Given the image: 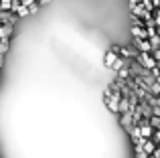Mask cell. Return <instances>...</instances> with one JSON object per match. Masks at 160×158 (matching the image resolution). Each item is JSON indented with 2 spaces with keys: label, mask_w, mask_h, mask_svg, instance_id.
Here are the masks:
<instances>
[{
  "label": "cell",
  "mask_w": 160,
  "mask_h": 158,
  "mask_svg": "<svg viewBox=\"0 0 160 158\" xmlns=\"http://www.w3.org/2000/svg\"><path fill=\"white\" fill-rule=\"evenodd\" d=\"M136 61H138V63H140L144 69H148V71H150V69H154V67L158 65V63H156V59L152 57V53H144V51H138Z\"/></svg>",
  "instance_id": "cell-1"
},
{
  "label": "cell",
  "mask_w": 160,
  "mask_h": 158,
  "mask_svg": "<svg viewBox=\"0 0 160 158\" xmlns=\"http://www.w3.org/2000/svg\"><path fill=\"white\" fill-rule=\"evenodd\" d=\"M120 116V124H122V128H124L126 132H130L136 124H134V118H132V114L130 111H124V114H118Z\"/></svg>",
  "instance_id": "cell-2"
},
{
  "label": "cell",
  "mask_w": 160,
  "mask_h": 158,
  "mask_svg": "<svg viewBox=\"0 0 160 158\" xmlns=\"http://www.w3.org/2000/svg\"><path fill=\"white\" fill-rule=\"evenodd\" d=\"M138 128H140V134H142V138H152V136H154V128L150 126V122H148L146 118L142 120L140 124H138Z\"/></svg>",
  "instance_id": "cell-3"
},
{
  "label": "cell",
  "mask_w": 160,
  "mask_h": 158,
  "mask_svg": "<svg viewBox=\"0 0 160 158\" xmlns=\"http://www.w3.org/2000/svg\"><path fill=\"white\" fill-rule=\"evenodd\" d=\"M134 47L138 51H144V53H152V45H150L148 39H134Z\"/></svg>",
  "instance_id": "cell-4"
},
{
  "label": "cell",
  "mask_w": 160,
  "mask_h": 158,
  "mask_svg": "<svg viewBox=\"0 0 160 158\" xmlns=\"http://www.w3.org/2000/svg\"><path fill=\"white\" fill-rule=\"evenodd\" d=\"M132 37L134 39H148L146 27H136V24H132Z\"/></svg>",
  "instance_id": "cell-5"
},
{
  "label": "cell",
  "mask_w": 160,
  "mask_h": 158,
  "mask_svg": "<svg viewBox=\"0 0 160 158\" xmlns=\"http://www.w3.org/2000/svg\"><path fill=\"white\" fill-rule=\"evenodd\" d=\"M118 57H120V55H118L116 51H112V49H109V51L106 53V57H103V65H106V67L109 69V67H112V65H113V61L118 59Z\"/></svg>",
  "instance_id": "cell-6"
},
{
  "label": "cell",
  "mask_w": 160,
  "mask_h": 158,
  "mask_svg": "<svg viewBox=\"0 0 160 158\" xmlns=\"http://www.w3.org/2000/svg\"><path fill=\"white\" fill-rule=\"evenodd\" d=\"M14 24H0V39H10Z\"/></svg>",
  "instance_id": "cell-7"
},
{
  "label": "cell",
  "mask_w": 160,
  "mask_h": 158,
  "mask_svg": "<svg viewBox=\"0 0 160 158\" xmlns=\"http://www.w3.org/2000/svg\"><path fill=\"white\" fill-rule=\"evenodd\" d=\"M122 67H126V59H124V57H118V59L113 61V65H112L109 69H112V73H118Z\"/></svg>",
  "instance_id": "cell-8"
},
{
  "label": "cell",
  "mask_w": 160,
  "mask_h": 158,
  "mask_svg": "<svg viewBox=\"0 0 160 158\" xmlns=\"http://www.w3.org/2000/svg\"><path fill=\"white\" fill-rule=\"evenodd\" d=\"M8 47H10L8 39H0V57H4L8 53Z\"/></svg>",
  "instance_id": "cell-9"
},
{
  "label": "cell",
  "mask_w": 160,
  "mask_h": 158,
  "mask_svg": "<svg viewBox=\"0 0 160 158\" xmlns=\"http://www.w3.org/2000/svg\"><path fill=\"white\" fill-rule=\"evenodd\" d=\"M152 140H154L156 144H160V128H158V130H154V136H152Z\"/></svg>",
  "instance_id": "cell-10"
},
{
  "label": "cell",
  "mask_w": 160,
  "mask_h": 158,
  "mask_svg": "<svg viewBox=\"0 0 160 158\" xmlns=\"http://www.w3.org/2000/svg\"><path fill=\"white\" fill-rule=\"evenodd\" d=\"M152 154H154V156H156V158H160V144H158V146H156V148H154V152H152Z\"/></svg>",
  "instance_id": "cell-11"
},
{
  "label": "cell",
  "mask_w": 160,
  "mask_h": 158,
  "mask_svg": "<svg viewBox=\"0 0 160 158\" xmlns=\"http://www.w3.org/2000/svg\"><path fill=\"white\" fill-rule=\"evenodd\" d=\"M37 2H39V6H47V4L51 2V0H37Z\"/></svg>",
  "instance_id": "cell-12"
},
{
  "label": "cell",
  "mask_w": 160,
  "mask_h": 158,
  "mask_svg": "<svg viewBox=\"0 0 160 158\" xmlns=\"http://www.w3.org/2000/svg\"><path fill=\"white\" fill-rule=\"evenodd\" d=\"M146 158H156V156H154V154H146Z\"/></svg>",
  "instance_id": "cell-13"
}]
</instances>
